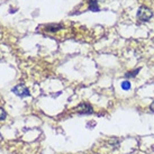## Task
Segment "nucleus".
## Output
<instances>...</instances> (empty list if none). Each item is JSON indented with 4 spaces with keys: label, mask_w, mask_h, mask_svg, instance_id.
<instances>
[{
    "label": "nucleus",
    "mask_w": 154,
    "mask_h": 154,
    "mask_svg": "<svg viewBox=\"0 0 154 154\" xmlns=\"http://www.w3.org/2000/svg\"><path fill=\"white\" fill-rule=\"evenodd\" d=\"M136 16L141 22H149L151 18L153 17V11L145 6H142L141 8L137 10Z\"/></svg>",
    "instance_id": "f257e3e1"
},
{
    "label": "nucleus",
    "mask_w": 154,
    "mask_h": 154,
    "mask_svg": "<svg viewBox=\"0 0 154 154\" xmlns=\"http://www.w3.org/2000/svg\"><path fill=\"white\" fill-rule=\"evenodd\" d=\"M13 92L15 94H17V96H19V97H22V98L29 96V90H28V88H26L24 85H18V86L14 87Z\"/></svg>",
    "instance_id": "f03ea898"
},
{
    "label": "nucleus",
    "mask_w": 154,
    "mask_h": 154,
    "mask_svg": "<svg viewBox=\"0 0 154 154\" xmlns=\"http://www.w3.org/2000/svg\"><path fill=\"white\" fill-rule=\"evenodd\" d=\"M75 110L79 112V114H82V115H89V114H92V107H91V105L88 103H80L77 108H75Z\"/></svg>",
    "instance_id": "7ed1b4c3"
},
{
    "label": "nucleus",
    "mask_w": 154,
    "mask_h": 154,
    "mask_svg": "<svg viewBox=\"0 0 154 154\" xmlns=\"http://www.w3.org/2000/svg\"><path fill=\"white\" fill-rule=\"evenodd\" d=\"M141 71V69H136V70H133V71H128V72L125 73V78L131 79V78H135L138 74V72Z\"/></svg>",
    "instance_id": "20e7f679"
},
{
    "label": "nucleus",
    "mask_w": 154,
    "mask_h": 154,
    "mask_svg": "<svg viewBox=\"0 0 154 154\" xmlns=\"http://www.w3.org/2000/svg\"><path fill=\"white\" fill-rule=\"evenodd\" d=\"M90 10L92 11H99V6H98V1L97 0H90Z\"/></svg>",
    "instance_id": "39448f33"
},
{
    "label": "nucleus",
    "mask_w": 154,
    "mask_h": 154,
    "mask_svg": "<svg viewBox=\"0 0 154 154\" xmlns=\"http://www.w3.org/2000/svg\"><path fill=\"white\" fill-rule=\"evenodd\" d=\"M60 28H62V25L60 24H56V25H48L46 26V30L47 32H56V30H59Z\"/></svg>",
    "instance_id": "423d86ee"
},
{
    "label": "nucleus",
    "mask_w": 154,
    "mask_h": 154,
    "mask_svg": "<svg viewBox=\"0 0 154 154\" xmlns=\"http://www.w3.org/2000/svg\"><path fill=\"white\" fill-rule=\"evenodd\" d=\"M131 88H132V86H131V82H129L128 80H125V81L122 82V89H123V90H125V91H128Z\"/></svg>",
    "instance_id": "0eeeda50"
},
{
    "label": "nucleus",
    "mask_w": 154,
    "mask_h": 154,
    "mask_svg": "<svg viewBox=\"0 0 154 154\" xmlns=\"http://www.w3.org/2000/svg\"><path fill=\"white\" fill-rule=\"evenodd\" d=\"M6 116H7V114H6L5 109H4V108L0 107V122H1V120H5Z\"/></svg>",
    "instance_id": "6e6552de"
},
{
    "label": "nucleus",
    "mask_w": 154,
    "mask_h": 154,
    "mask_svg": "<svg viewBox=\"0 0 154 154\" xmlns=\"http://www.w3.org/2000/svg\"><path fill=\"white\" fill-rule=\"evenodd\" d=\"M150 109H151V111H153V112H154V101H153V103H151Z\"/></svg>",
    "instance_id": "1a4fd4ad"
}]
</instances>
